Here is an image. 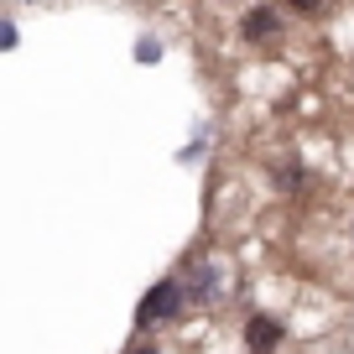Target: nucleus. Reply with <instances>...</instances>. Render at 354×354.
I'll return each mask as SVG.
<instances>
[{
	"label": "nucleus",
	"mask_w": 354,
	"mask_h": 354,
	"mask_svg": "<svg viewBox=\"0 0 354 354\" xmlns=\"http://www.w3.org/2000/svg\"><path fill=\"white\" fill-rule=\"evenodd\" d=\"M234 287V266L224 261V255H203V261H193L188 271H183V297H188V308H219L224 297H230Z\"/></svg>",
	"instance_id": "nucleus-1"
},
{
	"label": "nucleus",
	"mask_w": 354,
	"mask_h": 354,
	"mask_svg": "<svg viewBox=\"0 0 354 354\" xmlns=\"http://www.w3.org/2000/svg\"><path fill=\"white\" fill-rule=\"evenodd\" d=\"M183 308H188V297H183V277H162L141 302H136V328L156 333V328H167V323L183 318Z\"/></svg>",
	"instance_id": "nucleus-2"
},
{
	"label": "nucleus",
	"mask_w": 354,
	"mask_h": 354,
	"mask_svg": "<svg viewBox=\"0 0 354 354\" xmlns=\"http://www.w3.org/2000/svg\"><path fill=\"white\" fill-rule=\"evenodd\" d=\"M240 37L250 47H277L281 37H287V16H281V6H271V0H255L250 11L240 16Z\"/></svg>",
	"instance_id": "nucleus-3"
},
{
	"label": "nucleus",
	"mask_w": 354,
	"mask_h": 354,
	"mask_svg": "<svg viewBox=\"0 0 354 354\" xmlns=\"http://www.w3.org/2000/svg\"><path fill=\"white\" fill-rule=\"evenodd\" d=\"M281 339H287V323H281L277 313H255V318H245V349H250V354H277Z\"/></svg>",
	"instance_id": "nucleus-4"
},
{
	"label": "nucleus",
	"mask_w": 354,
	"mask_h": 354,
	"mask_svg": "<svg viewBox=\"0 0 354 354\" xmlns=\"http://www.w3.org/2000/svg\"><path fill=\"white\" fill-rule=\"evenodd\" d=\"M281 6H287L297 21H323V16H333V6H339V0H281Z\"/></svg>",
	"instance_id": "nucleus-5"
},
{
	"label": "nucleus",
	"mask_w": 354,
	"mask_h": 354,
	"mask_svg": "<svg viewBox=\"0 0 354 354\" xmlns=\"http://www.w3.org/2000/svg\"><path fill=\"white\" fill-rule=\"evenodd\" d=\"M131 53H136V63H146V68H151V63H162L167 42H162L156 32H141V37H136V47H131Z\"/></svg>",
	"instance_id": "nucleus-6"
},
{
	"label": "nucleus",
	"mask_w": 354,
	"mask_h": 354,
	"mask_svg": "<svg viewBox=\"0 0 354 354\" xmlns=\"http://www.w3.org/2000/svg\"><path fill=\"white\" fill-rule=\"evenodd\" d=\"M16 47H21V26L11 16H0V53H16Z\"/></svg>",
	"instance_id": "nucleus-7"
},
{
	"label": "nucleus",
	"mask_w": 354,
	"mask_h": 354,
	"mask_svg": "<svg viewBox=\"0 0 354 354\" xmlns=\"http://www.w3.org/2000/svg\"><path fill=\"white\" fill-rule=\"evenodd\" d=\"M203 156H209V141H203V136H198V141H188V146H183V151H177V162H188V167H198Z\"/></svg>",
	"instance_id": "nucleus-8"
},
{
	"label": "nucleus",
	"mask_w": 354,
	"mask_h": 354,
	"mask_svg": "<svg viewBox=\"0 0 354 354\" xmlns=\"http://www.w3.org/2000/svg\"><path fill=\"white\" fill-rule=\"evenodd\" d=\"M131 354H162V349H156V344H136Z\"/></svg>",
	"instance_id": "nucleus-9"
},
{
	"label": "nucleus",
	"mask_w": 354,
	"mask_h": 354,
	"mask_svg": "<svg viewBox=\"0 0 354 354\" xmlns=\"http://www.w3.org/2000/svg\"><path fill=\"white\" fill-rule=\"evenodd\" d=\"M349 245H354V219H349Z\"/></svg>",
	"instance_id": "nucleus-10"
}]
</instances>
